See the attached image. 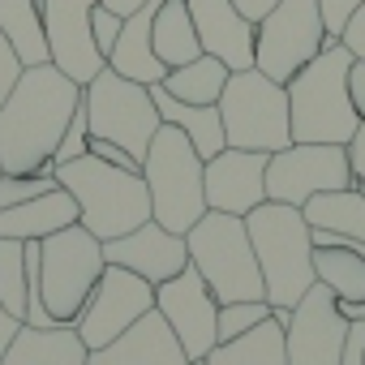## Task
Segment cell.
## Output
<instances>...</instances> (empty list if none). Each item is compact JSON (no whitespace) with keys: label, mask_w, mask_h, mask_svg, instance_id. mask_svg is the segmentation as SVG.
I'll return each mask as SVG.
<instances>
[{"label":"cell","mask_w":365,"mask_h":365,"mask_svg":"<svg viewBox=\"0 0 365 365\" xmlns=\"http://www.w3.org/2000/svg\"><path fill=\"white\" fill-rule=\"evenodd\" d=\"M82 103V86L65 78L52 61L26 65L9 99L0 103V168L5 172H43L69 129V116Z\"/></svg>","instance_id":"6da1fadb"},{"label":"cell","mask_w":365,"mask_h":365,"mask_svg":"<svg viewBox=\"0 0 365 365\" xmlns=\"http://www.w3.org/2000/svg\"><path fill=\"white\" fill-rule=\"evenodd\" d=\"M250 245L262 271L267 305L271 309H292L318 279H314V241L301 207L288 202H262L245 215Z\"/></svg>","instance_id":"7a4b0ae2"},{"label":"cell","mask_w":365,"mask_h":365,"mask_svg":"<svg viewBox=\"0 0 365 365\" xmlns=\"http://www.w3.org/2000/svg\"><path fill=\"white\" fill-rule=\"evenodd\" d=\"M56 180L78 202V224L86 232H95L99 241L125 237V232H133L138 224L150 220V194H146L142 172L103 163L86 150V155L61 163Z\"/></svg>","instance_id":"3957f363"},{"label":"cell","mask_w":365,"mask_h":365,"mask_svg":"<svg viewBox=\"0 0 365 365\" xmlns=\"http://www.w3.org/2000/svg\"><path fill=\"white\" fill-rule=\"evenodd\" d=\"M348 65L352 52L331 39L292 82H288V120H292V142H335L348 146L361 112L352 108L348 95Z\"/></svg>","instance_id":"277c9868"},{"label":"cell","mask_w":365,"mask_h":365,"mask_svg":"<svg viewBox=\"0 0 365 365\" xmlns=\"http://www.w3.org/2000/svg\"><path fill=\"white\" fill-rule=\"evenodd\" d=\"M207 159L194 150V142L176 125H159V133L146 146L142 159V180L150 194V220L163 224L168 232L185 237L202 215H207Z\"/></svg>","instance_id":"5b68a950"},{"label":"cell","mask_w":365,"mask_h":365,"mask_svg":"<svg viewBox=\"0 0 365 365\" xmlns=\"http://www.w3.org/2000/svg\"><path fill=\"white\" fill-rule=\"evenodd\" d=\"M190 267H198V275L207 279V288L215 292L220 305L228 301H267L262 288V271L250 245V228L241 215H224V211H207L190 232Z\"/></svg>","instance_id":"8992f818"},{"label":"cell","mask_w":365,"mask_h":365,"mask_svg":"<svg viewBox=\"0 0 365 365\" xmlns=\"http://www.w3.org/2000/svg\"><path fill=\"white\" fill-rule=\"evenodd\" d=\"M220 120L228 146L241 150H284L292 142L288 120V86L267 78L262 69H237L228 73V86L220 95Z\"/></svg>","instance_id":"52a82bcc"},{"label":"cell","mask_w":365,"mask_h":365,"mask_svg":"<svg viewBox=\"0 0 365 365\" xmlns=\"http://www.w3.org/2000/svg\"><path fill=\"white\" fill-rule=\"evenodd\" d=\"M103 241L82 224H69L39 241V292L56 322H73L103 275Z\"/></svg>","instance_id":"ba28073f"},{"label":"cell","mask_w":365,"mask_h":365,"mask_svg":"<svg viewBox=\"0 0 365 365\" xmlns=\"http://www.w3.org/2000/svg\"><path fill=\"white\" fill-rule=\"evenodd\" d=\"M82 103H86V120H91V138H108L116 146H125L138 163L146 159L150 138L159 133V108L150 99V86L120 78L116 69L103 65V73H95L82 86Z\"/></svg>","instance_id":"9c48e42d"},{"label":"cell","mask_w":365,"mask_h":365,"mask_svg":"<svg viewBox=\"0 0 365 365\" xmlns=\"http://www.w3.org/2000/svg\"><path fill=\"white\" fill-rule=\"evenodd\" d=\"M331 43L318 0H275V9L258 18L254 31V69L275 82H292L322 48Z\"/></svg>","instance_id":"30bf717a"},{"label":"cell","mask_w":365,"mask_h":365,"mask_svg":"<svg viewBox=\"0 0 365 365\" xmlns=\"http://www.w3.org/2000/svg\"><path fill=\"white\" fill-rule=\"evenodd\" d=\"M352 185V163L348 146L335 142H288L284 150L267 155V198L305 207L314 194L348 190Z\"/></svg>","instance_id":"8fae6325"},{"label":"cell","mask_w":365,"mask_h":365,"mask_svg":"<svg viewBox=\"0 0 365 365\" xmlns=\"http://www.w3.org/2000/svg\"><path fill=\"white\" fill-rule=\"evenodd\" d=\"M150 309H155V284H146L142 275L108 262L103 275H99V284H95V292L86 297L82 314L73 318V327H78V335H82L86 348H103L116 335H125Z\"/></svg>","instance_id":"7c38bea8"},{"label":"cell","mask_w":365,"mask_h":365,"mask_svg":"<svg viewBox=\"0 0 365 365\" xmlns=\"http://www.w3.org/2000/svg\"><path fill=\"white\" fill-rule=\"evenodd\" d=\"M155 309L163 314L190 361H207V352L220 344V301L198 267H185L180 275L155 284Z\"/></svg>","instance_id":"4fadbf2b"},{"label":"cell","mask_w":365,"mask_h":365,"mask_svg":"<svg viewBox=\"0 0 365 365\" xmlns=\"http://www.w3.org/2000/svg\"><path fill=\"white\" fill-rule=\"evenodd\" d=\"M348 335V318L327 284H314L284 322V348L288 365H339Z\"/></svg>","instance_id":"5bb4252c"},{"label":"cell","mask_w":365,"mask_h":365,"mask_svg":"<svg viewBox=\"0 0 365 365\" xmlns=\"http://www.w3.org/2000/svg\"><path fill=\"white\" fill-rule=\"evenodd\" d=\"M91 9H95V0H43L48 56L78 86H86L108 65L103 52L95 48V35H91Z\"/></svg>","instance_id":"9a60e30c"},{"label":"cell","mask_w":365,"mask_h":365,"mask_svg":"<svg viewBox=\"0 0 365 365\" xmlns=\"http://www.w3.org/2000/svg\"><path fill=\"white\" fill-rule=\"evenodd\" d=\"M202 180H207V211H224V215L245 220L254 207L267 202V155L224 146L220 155L207 159Z\"/></svg>","instance_id":"2e32d148"},{"label":"cell","mask_w":365,"mask_h":365,"mask_svg":"<svg viewBox=\"0 0 365 365\" xmlns=\"http://www.w3.org/2000/svg\"><path fill=\"white\" fill-rule=\"evenodd\" d=\"M103 262L125 267V271L142 275L146 284H163V279H172L190 267V245L180 232H168L163 224L146 220L133 232L103 241Z\"/></svg>","instance_id":"e0dca14e"},{"label":"cell","mask_w":365,"mask_h":365,"mask_svg":"<svg viewBox=\"0 0 365 365\" xmlns=\"http://www.w3.org/2000/svg\"><path fill=\"white\" fill-rule=\"evenodd\" d=\"M194 14V31L202 52L220 56L232 73L237 69H254V31L258 22H250L232 0H190Z\"/></svg>","instance_id":"ac0fdd59"},{"label":"cell","mask_w":365,"mask_h":365,"mask_svg":"<svg viewBox=\"0 0 365 365\" xmlns=\"http://www.w3.org/2000/svg\"><path fill=\"white\" fill-rule=\"evenodd\" d=\"M86 365H190V356L180 348V339L172 335V327L163 322V314L150 309L112 344L91 348Z\"/></svg>","instance_id":"d6986e66"},{"label":"cell","mask_w":365,"mask_h":365,"mask_svg":"<svg viewBox=\"0 0 365 365\" xmlns=\"http://www.w3.org/2000/svg\"><path fill=\"white\" fill-rule=\"evenodd\" d=\"M314 279L335 292V301H365V254L361 241H344L327 228H309Z\"/></svg>","instance_id":"ffe728a7"},{"label":"cell","mask_w":365,"mask_h":365,"mask_svg":"<svg viewBox=\"0 0 365 365\" xmlns=\"http://www.w3.org/2000/svg\"><path fill=\"white\" fill-rule=\"evenodd\" d=\"M155 5H159V0H150L146 9H138L133 18H125L120 39H116L112 52H108V69H116L120 78H133V82H142V86H159V82L168 78V65L155 56V35H150Z\"/></svg>","instance_id":"44dd1931"},{"label":"cell","mask_w":365,"mask_h":365,"mask_svg":"<svg viewBox=\"0 0 365 365\" xmlns=\"http://www.w3.org/2000/svg\"><path fill=\"white\" fill-rule=\"evenodd\" d=\"M69 224H78V202L65 185L18 207H0V237H14V241H43Z\"/></svg>","instance_id":"7402d4cb"},{"label":"cell","mask_w":365,"mask_h":365,"mask_svg":"<svg viewBox=\"0 0 365 365\" xmlns=\"http://www.w3.org/2000/svg\"><path fill=\"white\" fill-rule=\"evenodd\" d=\"M86 356H91V348L82 344L73 322H56V327L22 322V331L14 335L0 365H86Z\"/></svg>","instance_id":"603a6c76"},{"label":"cell","mask_w":365,"mask_h":365,"mask_svg":"<svg viewBox=\"0 0 365 365\" xmlns=\"http://www.w3.org/2000/svg\"><path fill=\"white\" fill-rule=\"evenodd\" d=\"M150 99H155V108H159V120H163V125H176L180 133L194 142V150H198L202 159H211V155H220V150L228 146L224 120H220V103H180V99H172L163 86H150Z\"/></svg>","instance_id":"cb8c5ba5"},{"label":"cell","mask_w":365,"mask_h":365,"mask_svg":"<svg viewBox=\"0 0 365 365\" xmlns=\"http://www.w3.org/2000/svg\"><path fill=\"white\" fill-rule=\"evenodd\" d=\"M207 365H288V348H284V322L271 314L258 327H250L245 335L220 339L207 352Z\"/></svg>","instance_id":"d4e9b609"},{"label":"cell","mask_w":365,"mask_h":365,"mask_svg":"<svg viewBox=\"0 0 365 365\" xmlns=\"http://www.w3.org/2000/svg\"><path fill=\"white\" fill-rule=\"evenodd\" d=\"M150 35H155V56L176 69L194 56H202V43H198V31H194V14H190V0H159L155 5V22H150Z\"/></svg>","instance_id":"484cf974"},{"label":"cell","mask_w":365,"mask_h":365,"mask_svg":"<svg viewBox=\"0 0 365 365\" xmlns=\"http://www.w3.org/2000/svg\"><path fill=\"white\" fill-rule=\"evenodd\" d=\"M301 215H305L309 228H327L344 241H365V190L361 185L314 194L301 207Z\"/></svg>","instance_id":"4316f807"},{"label":"cell","mask_w":365,"mask_h":365,"mask_svg":"<svg viewBox=\"0 0 365 365\" xmlns=\"http://www.w3.org/2000/svg\"><path fill=\"white\" fill-rule=\"evenodd\" d=\"M0 35L14 43L22 65H48V35H43V0H0Z\"/></svg>","instance_id":"83f0119b"},{"label":"cell","mask_w":365,"mask_h":365,"mask_svg":"<svg viewBox=\"0 0 365 365\" xmlns=\"http://www.w3.org/2000/svg\"><path fill=\"white\" fill-rule=\"evenodd\" d=\"M228 65L220 61V56H211V52H202V56H194V61H185V65H176V69H168V78L159 82L172 99H180V103H220V95H224V86H228Z\"/></svg>","instance_id":"f1b7e54d"},{"label":"cell","mask_w":365,"mask_h":365,"mask_svg":"<svg viewBox=\"0 0 365 365\" xmlns=\"http://www.w3.org/2000/svg\"><path fill=\"white\" fill-rule=\"evenodd\" d=\"M0 305L26 322V241L0 237Z\"/></svg>","instance_id":"f546056e"},{"label":"cell","mask_w":365,"mask_h":365,"mask_svg":"<svg viewBox=\"0 0 365 365\" xmlns=\"http://www.w3.org/2000/svg\"><path fill=\"white\" fill-rule=\"evenodd\" d=\"M56 185H61V180H56L52 168H43V172H5V176H0V207L31 202V198L48 194V190H56Z\"/></svg>","instance_id":"4dcf8cb0"},{"label":"cell","mask_w":365,"mask_h":365,"mask_svg":"<svg viewBox=\"0 0 365 365\" xmlns=\"http://www.w3.org/2000/svg\"><path fill=\"white\" fill-rule=\"evenodd\" d=\"M262 318H271V305L267 301H228V305H220V339L245 335Z\"/></svg>","instance_id":"1f68e13d"},{"label":"cell","mask_w":365,"mask_h":365,"mask_svg":"<svg viewBox=\"0 0 365 365\" xmlns=\"http://www.w3.org/2000/svg\"><path fill=\"white\" fill-rule=\"evenodd\" d=\"M86 142H91V120H86V103H78V112L69 116V129H65V138H61V146H56L52 163L61 168V163H69V159L86 155Z\"/></svg>","instance_id":"d6a6232c"},{"label":"cell","mask_w":365,"mask_h":365,"mask_svg":"<svg viewBox=\"0 0 365 365\" xmlns=\"http://www.w3.org/2000/svg\"><path fill=\"white\" fill-rule=\"evenodd\" d=\"M120 18L116 14H108L103 5H99V0H95V9H91V35H95V48L103 52V61H108V52H112V43L120 39Z\"/></svg>","instance_id":"836d02e7"},{"label":"cell","mask_w":365,"mask_h":365,"mask_svg":"<svg viewBox=\"0 0 365 365\" xmlns=\"http://www.w3.org/2000/svg\"><path fill=\"white\" fill-rule=\"evenodd\" d=\"M361 5H365V0H318V14H322L327 35H331V39H339V35H344V26H348V18H352Z\"/></svg>","instance_id":"e575fe53"},{"label":"cell","mask_w":365,"mask_h":365,"mask_svg":"<svg viewBox=\"0 0 365 365\" xmlns=\"http://www.w3.org/2000/svg\"><path fill=\"white\" fill-rule=\"evenodd\" d=\"M22 56L14 52V43L5 39V35H0V103H5L9 99V91L18 86V78H22Z\"/></svg>","instance_id":"d590c367"},{"label":"cell","mask_w":365,"mask_h":365,"mask_svg":"<svg viewBox=\"0 0 365 365\" xmlns=\"http://www.w3.org/2000/svg\"><path fill=\"white\" fill-rule=\"evenodd\" d=\"M86 150L95 155V159H103V163H116V168H129V172H142V163L125 150V146H116V142H108V138H91L86 142Z\"/></svg>","instance_id":"8d00e7d4"},{"label":"cell","mask_w":365,"mask_h":365,"mask_svg":"<svg viewBox=\"0 0 365 365\" xmlns=\"http://www.w3.org/2000/svg\"><path fill=\"white\" fill-rule=\"evenodd\" d=\"M339 365H365V318H348V335H344Z\"/></svg>","instance_id":"74e56055"},{"label":"cell","mask_w":365,"mask_h":365,"mask_svg":"<svg viewBox=\"0 0 365 365\" xmlns=\"http://www.w3.org/2000/svg\"><path fill=\"white\" fill-rule=\"evenodd\" d=\"M348 163H352V185L365 190V112H361V120L348 138Z\"/></svg>","instance_id":"f35d334b"},{"label":"cell","mask_w":365,"mask_h":365,"mask_svg":"<svg viewBox=\"0 0 365 365\" xmlns=\"http://www.w3.org/2000/svg\"><path fill=\"white\" fill-rule=\"evenodd\" d=\"M339 43L352 52V56H365V5L348 18V26H344V35H339Z\"/></svg>","instance_id":"ab89813d"},{"label":"cell","mask_w":365,"mask_h":365,"mask_svg":"<svg viewBox=\"0 0 365 365\" xmlns=\"http://www.w3.org/2000/svg\"><path fill=\"white\" fill-rule=\"evenodd\" d=\"M348 95H352V108L365 112V56H352L348 65Z\"/></svg>","instance_id":"60d3db41"},{"label":"cell","mask_w":365,"mask_h":365,"mask_svg":"<svg viewBox=\"0 0 365 365\" xmlns=\"http://www.w3.org/2000/svg\"><path fill=\"white\" fill-rule=\"evenodd\" d=\"M22 331V318L18 314H9L5 305H0V361H5V352H9V344H14V335Z\"/></svg>","instance_id":"b9f144b4"},{"label":"cell","mask_w":365,"mask_h":365,"mask_svg":"<svg viewBox=\"0 0 365 365\" xmlns=\"http://www.w3.org/2000/svg\"><path fill=\"white\" fill-rule=\"evenodd\" d=\"M99 5H103L108 14H116V18L125 22V18H133L138 9H146V5H150V0H99Z\"/></svg>","instance_id":"7bdbcfd3"},{"label":"cell","mask_w":365,"mask_h":365,"mask_svg":"<svg viewBox=\"0 0 365 365\" xmlns=\"http://www.w3.org/2000/svg\"><path fill=\"white\" fill-rule=\"evenodd\" d=\"M232 5H237L250 22H258L262 14H271V9H275V0H232Z\"/></svg>","instance_id":"ee69618b"},{"label":"cell","mask_w":365,"mask_h":365,"mask_svg":"<svg viewBox=\"0 0 365 365\" xmlns=\"http://www.w3.org/2000/svg\"><path fill=\"white\" fill-rule=\"evenodd\" d=\"M344 318H365V301H339Z\"/></svg>","instance_id":"f6af8a7d"},{"label":"cell","mask_w":365,"mask_h":365,"mask_svg":"<svg viewBox=\"0 0 365 365\" xmlns=\"http://www.w3.org/2000/svg\"><path fill=\"white\" fill-rule=\"evenodd\" d=\"M190 365H207V361H190Z\"/></svg>","instance_id":"bcb514c9"},{"label":"cell","mask_w":365,"mask_h":365,"mask_svg":"<svg viewBox=\"0 0 365 365\" xmlns=\"http://www.w3.org/2000/svg\"><path fill=\"white\" fill-rule=\"evenodd\" d=\"M0 176H5V168H0Z\"/></svg>","instance_id":"7dc6e473"}]
</instances>
